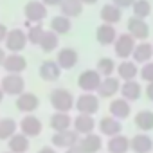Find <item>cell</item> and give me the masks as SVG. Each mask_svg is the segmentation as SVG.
<instances>
[{
	"label": "cell",
	"instance_id": "obj_43",
	"mask_svg": "<svg viewBox=\"0 0 153 153\" xmlns=\"http://www.w3.org/2000/svg\"><path fill=\"white\" fill-rule=\"evenodd\" d=\"M38 153H58L52 146H43V148H40L38 149Z\"/></svg>",
	"mask_w": 153,
	"mask_h": 153
},
{
	"label": "cell",
	"instance_id": "obj_25",
	"mask_svg": "<svg viewBox=\"0 0 153 153\" xmlns=\"http://www.w3.org/2000/svg\"><path fill=\"white\" fill-rule=\"evenodd\" d=\"M121 97H124L126 101L133 103V101H139L140 96H142V85L137 81V79H131V81H123L121 85Z\"/></svg>",
	"mask_w": 153,
	"mask_h": 153
},
{
	"label": "cell",
	"instance_id": "obj_29",
	"mask_svg": "<svg viewBox=\"0 0 153 153\" xmlns=\"http://www.w3.org/2000/svg\"><path fill=\"white\" fill-rule=\"evenodd\" d=\"M49 124H51V128H52L54 131H67V130H70V126H72V119H70V115L65 114V112H54V114L51 115Z\"/></svg>",
	"mask_w": 153,
	"mask_h": 153
},
{
	"label": "cell",
	"instance_id": "obj_15",
	"mask_svg": "<svg viewBox=\"0 0 153 153\" xmlns=\"http://www.w3.org/2000/svg\"><path fill=\"white\" fill-rule=\"evenodd\" d=\"M108 112L112 117L119 119V121H126L130 115H131V103L126 101L124 97H114L110 101V106H108Z\"/></svg>",
	"mask_w": 153,
	"mask_h": 153
},
{
	"label": "cell",
	"instance_id": "obj_36",
	"mask_svg": "<svg viewBox=\"0 0 153 153\" xmlns=\"http://www.w3.org/2000/svg\"><path fill=\"white\" fill-rule=\"evenodd\" d=\"M131 13L133 16L146 20L151 15V2L149 0H135V4L131 6Z\"/></svg>",
	"mask_w": 153,
	"mask_h": 153
},
{
	"label": "cell",
	"instance_id": "obj_8",
	"mask_svg": "<svg viewBox=\"0 0 153 153\" xmlns=\"http://www.w3.org/2000/svg\"><path fill=\"white\" fill-rule=\"evenodd\" d=\"M79 139H81V135L76 131V130L70 128V130H67V131H54V135L51 137V144H52L54 148H63V149H67V148L78 146Z\"/></svg>",
	"mask_w": 153,
	"mask_h": 153
},
{
	"label": "cell",
	"instance_id": "obj_4",
	"mask_svg": "<svg viewBox=\"0 0 153 153\" xmlns=\"http://www.w3.org/2000/svg\"><path fill=\"white\" fill-rule=\"evenodd\" d=\"M24 15L29 24H42L49 15V7L42 0H29L24 6Z\"/></svg>",
	"mask_w": 153,
	"mask_h": 153
},
{
	"label": "cell",
	"instance_id": "obj_40",
	"mask_svg": "<svg viewBox=\"0 0 153 153\" xmlns=\"http://www.w3.org/2000/svg\"><path fill=\"white\" fill-rule=\"evenodd\" d=\"M7 33H9V29H7L4 24H0V43H4V42H6V36H7Z\"/></svg>",
	"mask_w": 153,
	"mask_h": 153
},
{
	"label": "cell",
	"instance_id": "obj_20",
	"mask_svg": "<svg viewBox=\"0 0 153 153\" xmlns=\"http://www.w3.org/2000/svg\"><path fill=\"white\" fill-rule=\"evenodd\" d=\"M130 151H133V153H151L153 151V139L144 131L133 135L130 139Z\"/></svg>",
	"mask_w": 153,
	"mask_h": 153
},
{
	"label": "cell",
	"instance_id": "obj_38",
	"mask_svg": "<svg viewBox=\"0 0 153 153\" xmlns=\"http://www.w3.org/2000/svg\"><path fill=\"white\" fill-rule=\"evenodd\" d=\"M112 4H115L117 7H121L124 11V9H131V6L135 4V0H112Z\"/></svg>",
	"mask_w": 153,
	"mask_h": 153
},
{
	"label": "cell",
	"instance_id": "obj_16",
	"mask_svg": "<svg viewBox=\"0 0 153 153\" xmlns=\"http://www.w3.org/2000/svg\"><path fill=\"white\" fill-rule=\"evenodd\" d=\"M78 149L81 153H99L103 149V137L97 135L96 131L88 133V135H83L78 142Z\"/></svg>",
	"mask_w": 153,
	"mask_h": 153
},
{
	"label": "cell",
	"instance_id": "obj_3",
	"mask_svg": "<svg viewBox=\"0 0 153 153\" xmlns=\"http://www.w3.org/2000/svg\"><path fill=\"white\" fill-rule=\"evenodd\" d=\"M27 34L24 29H9L7 36H6V42H4V47L6 51L13 52V54H22L24 49L27 47Z\"/></svg>",
	"mask_w": 153,
	"mask_h": 153
},
{
	"label": "cell",
	"instance_id": "obj_9",
	"mask_svg": "<svg viewBox=\"0 0 153 153\" xmlns=\"http://www.w3.org/2000/svg\"><path fill=\"white\" fill-rule=\"evenodd\" d=\"M18 131L24 133L25 137L33 139V137L42 135V131H43V124H42V121H40L36 115L27 114V115H24L22 121L18 123Z\"/></svg>",
	"mask_w": 153,
	"mask_h": 153
},
{
	"label": "cell",
	"instance_id": "obj_42",
	"mask_svg": "<svg viewBox=\"0 0 153 153\" xmlns=\"http://www.w3.org/2000/svg\"><path fill=\"white\" fill-rule=\"evenodd\" d=\"M6 58H7V51H6V47H2V45H0V67L4 65Z\"/></svg>",
	"mask_w": 153,
	"mask_h": 153
},
{
	"label": "cell",
	"instance_id": "obj_24",
	"mask_svg": "<svg viewBox=\"0 0 153 153\" xmlns=\"http://www.w3.org/2000/svg\"><path fill=\"white\" fill-rule=\"evenodd\" d=\"M131 59L137 63V65H144L148 61L153 59V45L146 40V42H139L135 45V51L131 54Z\"/></svg>",
	"mask_w": 153,
	"mask_h": 153
},
{
	"label": "cell",
	"instance_id": "obj_23",
	"mask_svg": "<svg viewBox=\"0 0 153 153\" xmlns=\"http://www.w3.org/2000/svg\"><path fill=\"white\" fill-rule=\"evenodd\" d=\"M99 16H101V22H103V24L115 25V24H119V22H121V18H123V9H121V7H117L115 4L108 2V4H105V6L101 7Z\"/></svg>",
	"mask_w": 153,
	"mask_h": 153
},
{
	"label": "cell",
	"instance_id": "obj_32",
	"mask_svg": "<svg viewBox=\"0 0 153 153\" xmlns=\"http://www.w3.org/2000/svg\"><path fill=\"white\" fill-rule=\"evenodd\" d=\"M18 131V123L13 117H0V140H9Z\"/></svg>",
	"mask_w": 153,
	"mask_h": 153
},
{
	"label": "cell",
	"instance_id": "obj_37",
	"mask_svg": "<svg viewBox=\"0 0 153 153\" xmlns=\"http://www.w3.org/2000/svg\"><path fill=\"white\" fill-rule=\"evenodd\" d=\"M139 76L140 79L146 81V83H153V61H148L144 65H140L139 68Z\"/></svg>",
	"mask_w": 153,
	"mask_h": 153
},
{
	"label": "cell",
	"instance_id": "obj_21",
	"mask_svg": "<svg viewBox=\"0 0 153 153\" xmlns=\"http://www.w3.org/2000/svg\"><path fill=\"white\" fill-rule=\"evenodd\" d=\"M2 68L7 72V74H22L25 68H27V59L24 58V54H13L9 52Z\"/></svg>",
	"mask_w": 153,
	"mask_h": 153
},
{
	"label": "cell",
	"instance_id": "obj_35",
	"mask_svg": "<svg viewBox=\"0 0 153 153\" xmlns=\"http://www.w3.org/2000/svg\"><path fill=\"white\" fill-rule=\"evenodd\" d=\"M25 27H27V31H25L27 42L33 43V45H40V40H42V36L45 33L43 25L42 24H29V22H25Z\"/></svg>",
	"mask_w": 153,
	"mask_h": 153
},
{
	"label": "cell",
	"instance_id": "obj_7",
	"mask_svg": "<svg viewBox=\"0 0 153 153\" xmlns=\"http://www.w3.org/2000/svg\"><path fill=\"white\" fill-rule=\"evenodd\" d=\"M99 97L97 94H88V92H83L78 99H76V110H78L79 114H87V115H94L99 112Z\"/></svg>",
	"mask_w": 153,
	"mask_h": 153
},
{
	"label": "cell",
	"instance_id": "obj_13",
	"mask_svg": "<svg viewBox=\"0 0 153 153\" xmlns=\"http://www.w3.org/2000/svg\"><path fill=\"white\" fill-rule=\"evenodd\" d=\"M79 61V52L74 47H63L56 54V63L61 67V70H70L78 65Z\"/></svg>",
	"mask_w": 153,
	"mask_h": 153
},
{
	"label": "cell",
	"instance_id": "obj_17",
	"mask_svg": "<svg viewBox=\"0 0 153 153\" xmlns=\"http://www.w3.org/2000/svg\"><path fill=\"white\" fill-rule=\"evenodd\" d=\"M38 74H40V78L43 81L54 83V81L59 79V76H61V67L56 63V59H45V61H42Z\"/></svg>",
	"mask_w": 153,
	"mask_h": 153
},
{
	"label": "cell",
	"instance_id": "obj_39",
	"mask_svg": "<svg viewBox=\"0 0 153 153\" xmlns=\"http://www.w3.org/2000/svg\"><path fill=\"white\" fill-rule=\"evenodd\" d=\"M42 2H43L47 7H59L63 0H42Z\"/></svg>",
	"mask_w": 153,
	"mask_h": 153
},
{
	"label": "cell",
	"instance_id": "obj_31",
	"mask_svg": "<svg viewBox=\"0 0 153 153\" xmlns=\"http://www.w3.org/2000/svg\"><path fill=\"white\" fill-rule=\"evenodd\" d=\"M38 47H40L45 54H49V52H52V51H56V49L59 47V36H58L54 31L45 29V33H43V36H42Z\"/></svg>",
	"mask_w": 153,
	"mask_h": 153
},
{
	"label": "cell",
	"instance_id": "obj_1",
	"mask_svg": "<svg viewBox=\"0 0 153 153\" xmlns=\"http://www.w3.org/2000/svg\"><path fill=\"white\" fill-rule=\"evenodd\" d=\"M49 101H51V106H52L54 112H65V114H68L76 106V97L72 96V92L67 90V88H61V87L54 88L49 94Z\"/></svg>",
	"mask_w": 153,
	"mask_h": 153
},
{
	"label": "cell",
	"instance_id": "obj_45",
	"mask_svg": "<svg viewBox=\"0 0 153 153\" xmlns=\"http://www.w3.org/2000/svg\"><path fill=\"white\" fill-rule=\"evenodd\" d=\"M81 2H83V6H92V4L97 2V0H81Z\"/></svg>",
	"mask_w": 153,
	"mask_h": 153
},
{
	"label": "cell",
	"instance_id": "obj_22",
	"mask_svg": "<svg viewBox=\"0 0 153 153\" xmlns=\"http://www.w3.org/2000/svg\"><path fill=\"white\" fill-rule=\"evenodd\" d=\"M117 78L121 81H131V79H137L139 76V65L133 61V59H123L119 65H117Z\"/></svg>",
	"mask_w": 153,
	"mask_h": 153
},
{
	"label": "cell",
	"instance_id": "obj_11",
	"mask_svg": "<svg viewBox=\"0 0 153 153\" xmlns=\"http://www.w3.org/2000/svg\"><path fill=\"white\" fill-rule=\"evenodd\" d=\"M126 33L131 34L137 42H146L148 36H149V24L142 18H137V16H131L128 18V24H126Z\"/></svg>",
	"mask_w": 153,
	"mask_h": 153
},
{
	"label": "cell",
	"instance_id": "obj_27",
	"mask_svg": "<svg viewBox=\"0 0 153 153\" xmlns=\"http://www.w3.org/2000/svg\"><path fill=\"white\" fill-rule=\"evenodd\" d=\"M106 149L108 153H128L130 151V137L126 135H115V137H110L108 139V144H106Z\"/></svg>",
	"mask_w": 153,
	"mask_h": 153
},
{
	"label": "cell",
	"instance_id": "obj_6",
	"mask_svg": "<svg viewBox=\"0 0 153 153\" xmlns=\"http://www.w3.org/2000/svg\"><path fill=\"white\" fill-rule=\"evenodd\" d=\"M101 74L96 70V68H87L79 74L78 78V87L83 90V92H88V94H96L99 85H101Z\"/></svg>",
	"mask_w": 153,
	"mask_h": 153
},
{
	"label": "cell",
	"instance_id": "obj_10",
	"mask_svg": "<svg viewBox=\"0 0 153 153\" xmlns=\"http://www.w3.org/2000/svg\"><path fill=\"white\" fill-rule=\"evenodd\" d=\"M121 85L123 81L117 78V76H110V78H103L101 79V85L97 88V97H103V99H114L119 92H121Z\"/></svg>",
	"mask_w": 153,
	"mask_h": 153
},
{
	"label": "cell",
	"instance_id": "obj_12",
	"mask_svg": "<svg viewBox=\"0 0 153 153\" xmlns=\"http://www.w3.org/2000/svg\"><path fill=\"white\" fill-rule=\"evenodd\" d=\"M97 130H99L101 135H105L108 139L115 137V135H121L123 133V121H119V119H115L112 115H105V117L99 119Z\"/></svg>",
	"mask_w": 153,
	"mask_h": 153
},
{
	"label": "cell",
	"instance_id": "obj_33",
	"mask_svg": "<svg viewBox=\"0 0 153 153\" xmlns=\"http://www.w3.org/2000/svg\"><path fill=\"white\" fill-rule=\"evenodd\" d=\"M72 29V20L63 16V15H56L52 20H51V31H54L58 36L61 34H68Z\"/></svg>",
	"mask_w": 153,
	"mask_h": 153
},
{
	"label": "cell",
	"instance_id": "obj_18",
	"mask_svg": "<svg viewBox=\"0 0 153 153\" xmlns=\"http://www.w3.org/2000/svg\"><path fill=\"white\" fill-rule=\"evenodd\" d=\"M72 130H76L81 137L88 135V133H94V130H96V119H94V115H87V114L76 115L72 119Z\"/></svg>",
	"mask_w": 153,
	"mask_h": 153
},
{
	"label": "cell",
	"instance_id": "obj_34",
	"mask_svg": "<svg viewBox=\"0 0 153 153\" xmlns=\"http://www.w3.org/2000/svg\"><path fill=\"white\" fill-rule=\"evenodd\" d=\"M96 70L101 74V78H110V76H114L115 70H117V63H115L114 58H101L97 61Z\"/></svg>",
	"mask_w": 153,
	"mask_h": 153
},
{
	"label": "cell",
	"instance_id": "obj_26",
	"mask_svg": "<svg viewBox=\"0 0 153 153\" xmlns=\"http://www.w3.org/2000/svg\"><path fill=\"white\" fill-rule=\"evenodd\" d=\"M7 148H9V151H13V153H27L29 148H31V139L25 137L24 133L16 131V133L7 140Z\"/></svg>",
	"mask_w": 153,
	"mask_h": 153
},
{
	"label": "cell",
	"instance_id": "obj_2",
	"mask_svg": "<svg viewBox=\"0 0 153 153\" xmlns=\"http://www.w3.org/2000/svg\"><path fill=\"white\" fill-rule=\"evenodd\" d=\"M0 87H2L6 96L18 97L20 94L25 92V79L22 74H6L0 81Z\"/></svg>",
	"mask_w": 153,
	"mask_h": 153
},
{
	"label": "cell",
	"instance_id": "obj_47",
	"mask_svg": "<svg viewBox=\"0 0 153 153\" xmlns=\"http://www.w3.org/2000/svg\"><path fill=\"white\" fill-rule=\"evenodd\" d=\"M4 153H13V151H9V149H7V151H4Z\"/></svg>",
	"mask_w": 153,
	"mask_h": 153
},
{
	"label": "cell",
	"instance_id": "obj_44",
	"mask_svg": "<svg viewBox=\"0 0 153 153\" xmlns=\"http://www.w3.org/2000/svg\"><path fill=\"white\" fill-rule=\"evenodd\" d=\"M63 153H81V151L78 149V146H74V148H67Z\"/></svg>",
	"mask_w": 153,
	"mask_h": 153
},
{
	"label": "cell",
	"instance_id": "obj_46",
	"mask_svg": "<svg viewBox=\"0 0 153 153\" xmlns=\"http://www.w3.org/2000/svg\"><path fill=\"white\" fill-rule=\"evenodd\" d=\"M4 97H6V94H4V90H2V87H0V103L4 101Z\"/></svg>",
	"mask_w": 153,
	"mask_h": 153
},
{
	"label": "cell",
	"instance_id": "obj_19",
	"mask_svg": "<svg viewBox=\"0 0 153 153\" xmlns=\"http://www.w3.org/2000/svg\"><path fill=\"white\" fill-rule=\"evenodd\" d=\"M119 33L115 29V25H110V24H101L97 29H96V40L99 45L103 47H108V45H114L115 40H117Z\"/></svg>",
	"mask_w": 153,
	"mask_h": 153
},
{
	"label": "cell",
	"instance_id": "obj_41",
	"mask_svg": "<svg viewBox=\"0 0 153 153\" xmlns=\"http://www.w3.org/2000/svg\"><path fill=\"white\" fill-rule=\"evenodd\" d=\"M146 97H148V101L153 103V83H148L146 85Z\"/></svg>",
	"mask_w": 153,
	"mask_h": 153
},
{
	"label": "cell",
	"instance_id": "obj_28",
	"mask_svg": "<svg viewBox=\"0 0 153 153\" xmlns=\"http://www.w3.org/2000/svg\"><path fill=\"white\" fill-rule=\"evenodd\" d=\"M83 2L81 0H63L61 6H59V15L67 16V18H76V16H79L83 13Z\"/></svg>",
	"mask_w": 153,
	"mask_h": 153
},
{
	"label": "cell",
	"instance_id": "obj_30",
	"mask_svg": "<svg viewBox=\"0 0 153 153\" xmlns=\"http://www.w3.org/2000/svg\"><path fill=\"white\" fill-rule=\"evenodd\" d=\"M133 123H135V126H137L140 131H144V133L151 131V130H153V110L144 108V110L137 112Z\"/></svg>",
	"mask_w": 153,
	"mask_h": 153
},
{
	"label": "cell",
	"instance_id": "obj_14",
	"mask_svg": "<svg viewBox=\"0 0 153 153\" xmlns=\"http://www.w3.org/2000/svg\"><path fill=\"white\" fill-rule=\"evenodd\" d=\"M15 105H16V110L22 114H34L40 108V97L33 92H24L16 97Z\"/></svg>",
	"mask_w": 153,
	"mask_h": 153
},
{
	"label": "cell",
	"instance_id": "obj_5",
	"mask_svg": "<svg viewBox=\"0 0 153 153\" xmlns=\"http://www.w3.org/2000/svg\"><path fill=\"white\" fill-rule=\"evenodd\" d=\"M135 45H137V40L131 34L123 33V34L117 36V40L114 43V52H115L117 58H121V61L123 59H131V54L135 51Z\"/></svg>",
	"mask_w": 153,
	"mask_h": 153
}]
</instances>
